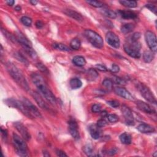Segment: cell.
Here are the masks:
<instances>
[{
	"label": "cell",
	"instance_id": "cell-11",
	"mask_svg": "<svg viewBox=\"0 0 157 157\" xmlns=\"http://www.w3.org/2000/svg\"><path fill=\"white\" fill-rule=\"evenodd\" d=\"M14 127L21 135L22 138L24 139L25 140H30L31 139V135L28 131V130L26 128L24 125L21 122H17L14 123Z\"/></svg>",
	"mask_w": 157,
	"mask_h": 157
},
{
	"label": "cell",
	"instance_id": "cell-6",
	"mask_svg": "<svg viewBox=\"0 0 157 157\" xmlns=\"http://www.w3.org/2000/svg\"><path fill=\"white\" fill-rule=\"evenodd\" d=\"M5 103L9 106L19 110L23 115L27 116L29 119H33L34 118V116L31 114V112L28 111L27 106L22 101H20L19 100L14 99H8L5 101Z\"/></svg>",
	"mask_w": 157,
	"mask_h": 157
},
{
	"label": "cell",
	"instance_id": "cell-40",
	"mask_svg": "<svg viewBox=\"0 0 157 157\" xmlns=\"http://www.w3.org/2000/svg\"><path fill=\"white\" fill-rule=\"evenodd\" d=\"M1 31L2 33L4 35V36H6L7 38H9L10 40L12 41H17L16 39H15V36H13L12 35H11V33H9L8 31H7L6 30H4L3 28H1Z\"/></svg>",
	"mask_w": 157,
	"mask_h": 157
},
{
	"label": "cell",
	"instance_id": "cell-12",
	"mask_svg": "<svg viewBox=\"0 0 157 157\" xmlns=\"http://www.w3.org/2000/svg\"><path fill=\"white\" fill-rule=\"evenodd\" d=\"M23 103L25 104V105L27 106L28 108V111L31 112V114H32L34 117H37L39 118H42V116L41 114V112H39L38 109L31 102L28 100L26 98H23L22 101Z\"/></svg>",
	"mask_w": 157,
	"mask_h": 157
},
{
	"label": "cell",
	"instance_id": "cell-8",
	"mask_svg": "<svg viewBox=\"0 0 157 157\" xmlns=\"http://www.w3.org/2000/svg\"><path fill=\"white\" fill-rule=\"evenodd\" d=\"M145 39L148 48L153 53H156L157 50L156 37L154 33L151 31H147L145 33Z\"/></svg>",
	"mask_w": 157,
	"mask_h": 157
},
{
	"label": "cell",
	"instance_id": "cell-18",
	"mask_svg": "<svg viewBox=\"0 0 157 157\" xmlns=\"http://www.w3.org/2000/svg\"><path fill=\"white\" fill-rule=\"evenodd\" d=\"M63 12L66 15H68V16L71 17L72 19L78 22H82L84 20L82 15L75 11L71 9H65L64 10Z\"/></svg>",
	"mask_w": 157,
	"mask_h": 157
},
{
	"label": "cell",
	"instance_id": "cell-15",
	"mask_svg": "<svg viewBox=\"0 0 157 157\" xmlns=\"http://www.w3.org/2000/svg\"><path fill=\"white\" fill-rule=\"evenodd\" d=\"M114 92L119 95L125 99L130 100V101H134L135 98L133 97L131 94L125 89L122 87H116L114 89Z\"/></svg>",
	"mask_w": 157,
	"mask_h": 157
},
{
	"label": "cell",
	"instance_id": "cell-49",
	"mask_svg": "<svg viewBox=\"0 0 157 157\" xmlns=\"http://www.w3.org/2000/svg\"><path fill=\"white\" fill-rule=\"evenodd\" d=\"M56 153L57 156H61V157H64V156H67L68 155L63 152L61 150H57L56 151Z\"/></svg>",
	"mask_w": 157,
	"mask_h": 157
},
{
	"label": "cell",
	"instance_id": "cell-25",
	"mask_svg": "<svg viewBox=\"0 0 157 157\" xmlns=\"http://www.w3.org/2000/svg\"><path fill=\"white\" fill-rule=\"evenodd\" d=\"M14 57L16 58L18 61L22 63L24 65H25L27 66H29L30 64H29V61H28V60L20 52H15L14 53Z\"/></svg>",
	"mask_w": 157,
	"mask_h": 157
},
{
	"label": "cell",
	"instance_id": "cell-30",
	"mask_svg": "<svg viewBox=\"0 0 157 157\" xmlns=\"http://www.w3.org/2000/svg\"><path fill=\"white\" fill-rule=\"evenodd\" d=\"M87 76H88V79L89 81H95L98 77V73L96 71V69L90 68L88 71Z\"/></svg>",
	"mask_w": 157,
	"mask_h": 157
},
{
	"label": "cell",
	"instance_id": "cell-14",
	"mask_svg": "<svg viewBox=\"0 0 157 157\" xmlns=\"http://www.w3.org/2000/svg\"><path fill=\"white\" fill-rule=\"evenodd\" d=\"M136 105L139 110H140L141 111H143L145 113L149 114H153L156 113L155 110L153 107H152L148 104L145 103V102L143 101H140V100L137 101Z\"/></svg>",
	"mask_w": 157,
	"mask_h": 157
},
{
	"label": "cell",
	"instance_id": "cell-20",
	"mask_svg": "<svg viewBox=\"0 0 157 157\" xmlns=\"http://www.w3.org/2000/svg\"><path fill=\"white\" fill-rule=\"evenodd\" d=\"M120 16L125 19H135L138 17V14L131 11H122L120 10L118 11Z\"/></svg>",
	"mask_w": 157,
	"mask_h": 157
},
{
	"label": "cell",
	"instance_id": "cell-1",
	"mask_svg": "<svg viewBox=\"0 0 157 157\" xmlns=\"http://www.w3.org/2000/svg\"><path fill=\"white\" fill-rule=\"evenodd\" d=\"M31 80L36 86L42 95L52 105L57 104V99L55 95L47 85L43 77L37 73H33L31 76Z\"/></svg>",
	"mask_w": 157,
	"mask_h": 157
},
{
	"label": "cell",
	"instance_id": "cell-21",
	"mask_svg": "<svg viewBox=\"0 0 157 157\" xmlns=\"http://www.w3.org/2000/svg\"><path fill=\"white\" fill-rule=\"evenodd\" d=\"M90 135L94 139H98L101 136V131L99 127L97 125H92L89 128Z\"/></svg>",
	"mask_w": 157,
	"mask_h": 157
},
{
	"label": "cell",
	"instance_id": "cell-29",
	"mask_svg": "<svg viewBox=\"0 0 157 157\" xmlns=\"http://www.w3.org/2000/svg\"><path fill=\"white\" fill-rule=\"evenodd\" d=\"M53 48L61 50V51H65V52H69L71 51V49L68 47L67 45L61 44V43H54L52 44Z\"/></svg>",
	"mask_w": 157,
	"mask_h": 157
},
{
	"label": "cell",
	"instance_id": "cell-43",
	"mask_svg": "<svg viewBox=\"0 0 157 157\" xmlns=\"http://www.w3.org/2000/svg\"><path fill=\"white\" fill-rule=\"evenodd\" d=\"M107 103V104L109 105H110L111 107H114V108H117V107H119L120 106L119 102L118 101H116V100L108 101Z\"/></svg>",
	"mask_w": 157,
	"mask_h": 157
},
{
	"label": "cell",
	"instance_id": "cell-22",
	"mask_svg": "<svg viewBox=\"0 0 157 157\" xmlns=\"http://www.w3.org/2000/svg\"><path fill=\"white\" fill-rule=\"evenodd\" d=\"M70 87L72 89L76 90L80 89L82 86V81L78 78H73L69 81Z\"/></svg>",
	"mask_w": 157,
	"mask_h": 157
},
{
	"label": "cell",
	"instance_id": "cell-50",
	"mask_svg": "<svg viewBox=\"0 0 157 157\" xmlns=\"http://www.w3.org/2000/svg\"><path fill=\"white\" fill-rule=\"evenodd\" d=\"M36 27H37V28L38 29H41L44 27V23L41 20H37L36 22Z\"/></svg>",
	"mask_w": 157,
	"mask_h": 157
},
{
	"label": "cell",
	"instance_id": "cell-26",
	"mask_svg": "<svg viewBox=\"0 0 157 157\" xmlns=\"http://www.w3.org/2000/svg\"><path fill=\"white\" fill-rule=\"evenodd\" d=\"M120 140L122 143L124 144H130L131 143L132 139L130 135L127 133H124L120 136Z\"/></svg>",
	"mask_w": 157,
	"mask_h": 157
},
{
	"label": "cell",
	"instance_id": "cell-2",
	"mask_svg": "<svg viewBox=\"0 0 157 157\" xmlns=\"http://www.w3.org/2000/svg\"><path fill=\"white\" fill-rule=\"evenodd\" d=\"M6 68L11 77L22 89L27 91L30 90V86L25 77L16 66H15L11 62H7L6 65Z\"/></svg>",
	"mask_w": 157,
	"mask_h": 157
},
{
	"label": "cell",
	"instance_id": "cell-37",
	"mask_svg": "<svg viewBox=\"0 0 157 157\" xmlns=\"http://www.w3.org/2000/svg\"><path fill=\"white\" fill-rule=\"evenodd\" d=\"M108 120L111 123H116L119 120V117L116 114H109L107 116Z\"/></svg>",
	"mask_w": 157,
	"mask_h": 157
},
{
	"label": "cell",
	"instance_id": "cell-46",
	"mask_svg": "<svg viewBox=\"0 0 157 157\" xmlns=\"http://www.w3.org/2000/svg\"><path fill=\"white\" fill-rule=\"evenodd\" d=\"M111 71L114 73H117L119 72L120 71V67L115 65V64H113L112 66V68H111Z\"/></svg>",
	"mask_w": 157,
	"mask_h": 157
},
{
	"label": "cell",
	"instance_id": "cell-44",
	"mask_svg": "<svg viewBox=\"0 0 157 157\" xmlns=\"http://www.w3.org/2000/svg\"><path fill=\"white\" fill-rule=\"evenodd\" d=\"M101 111V106L99 104H94L91 107V111L94 113H98Z\"/></svg>",
	"mask_w": 157,
	"mask_h": 157
},
{
	"label": "cell",
	"instance_id": "cell-16",
	"mask_svg": "<svg viewBox=\"0 0 157 157\" xmlns=\"http://www.w3.org/2000/svg\"><path fill=\"white\" fill-rule=\"evenodd\" d=\"M31 95L33 97V98L35 99L39 106L41 108L45 109V110H50L48 104H47L43 98L41 97L40 94H39L36 91H31Z\"/></svg>",
	"mask_w": 157,
	"mask_h": 157
},
{
	"label": "cell",
	"instance_id": "cell-5",
	"mask_svg": "<svg viewBox=\"0 0 157 157\" xmlns=\"http://www.w3.org/2000/svg\"><path fill=\"white\" fill-rule=\"evenodd\" d=\"M124 50L129 56L132 58H139L140 57V50L141 48L140 44L137 42H131L129 41L128 43L124 44Z\"/></svg>",
	"mask_w": 157,
	"mask_h": 157
},
{
	"label": "cell",
	"instance_id": "cell-23",
	"mask_svg": "<svg viewBox=\"0 0 157 157\" xmlns=\"http://www.w3.org/2000/svg\"><path fill=\"white\" fill-rule=\"evenodd\" d=\"M73 63L77 66L82 67L86 64V60L84 57L77 55L73 58Z\"/></svg>",
	"mask_w": 157,
	"mask_h": 157
},
{
	"label": "cell",
	"instance_id": "cell-41",
	"mask_svg": "<svg viewBox=\"0 0 157 157\" xmlns=\"http://www.w3.org/2000/svg\"><path fill=\"white\" fill-rule=\"evenodd\" d=\"M113 83L114 82L116 84H119V85H125L126 84V82L123 78H121L119 77H114L112 79Z\"/></svg>",
	"mask_w": 157,
	"mask_h": 157
},
{
	"label": "cell",
	"instance_id": "cell-9",
	"mask_svg": "<svg viewBox=\"0 0 157 157\" xmlns=\"http://www.w3.org/2000/svg\"><path fill=\"white\" fill-rule=\"evenodd\" d=\"M121 111L125 118V120L126 124L128 125H130V126L134 125H135L134 116H133V112L130 109V108H129L126 105H123L122 107Z\"/></svg>",
	"mask_w": 157,
	"mask_h": 157
},
{
	"label": "cell",
	"instance_id": "cell-24",
	"mask_svg": "<svg viewBox=\"0 0 157 157\" xmlns=\"http://www.w3.org/2000/svg\"><path fill=\"white\" fill-rule=\"evenodd\" d=\"M135 25L133 23H127L121 27V32L123 34H128L135 30Z\"/></svg>",
	"mask_w": 157,
	"mask_h": 157
},
{
	"label": "cell",
	"instance_id": "cell-45",
	"mask_svg": "<svg viewBox=\"0 0 157 157\" xmlns=\"http://www.w3.org/2000/svg\"><path fill=\"white\" fill-rule=\"evenodd\" d=\"M145 7L151 11H152L153 13H154L155 15L156 14L157 9H156V7L155 5H153L152 4H147L145 5Z\"/></svg>",
	"mask_w": 157,
	"mask_h": 157
},
{
	"label": "cell",
	"instance_id": "cell-31",
	"mask_svg": "<svg viewBox=\"0 0 157 157\" xmlns=\"http://www.w3.org/2000/svg\"><path fill=\"white\" fill-rule=\"evenodd\" d=\"M119 3L127 7H130V8H135L138 6V3L136 1H127V0H122V1H119Z\"/></svg>",
	"mask_w": 157,
	"mask_h": 157
},
{
	"label": "cell",
	"instance_id": "cell-51",
	"mask_svg": "<svg viewBox=\"0 0 157 157\" xmlns=\"http://www.w3.org/2000/svg\"><path fill=\"white\" fill-rule=\"evenodd\" d=\"M117 153V149L116 148H114L111 149V151L108 152V153L110 155H115Z\"/></svg>",
	"mask_w": 157,
	"mask_h": 157
},
{
	"label": "cell",
	"instance_id": "cell-53",
	"mask_svg": "<svg viewBox=\"0 0 157 157\" xmlns=\"http://www.w3.org/2000/svg\"><path fill=\"white\" fill-rule=\"evenodd\" d=\"M14 3H15V1H13V0H9V1H6V4L7 5H9V6H13Z\"/></svg>",
	"mask_w": 157,
	"mask_h": 157
},
{
	"label": "cell",
	"instance_id": "cell-13",
	"mask_svg": "<svg viewBox=\"0 0 157 157\" xmlns=\"http://www.w3.org/2000/svg\"><path fill=\"white\" fill-rule=\"evenodd\" d=\"M68 130L70 135L75 139H78L80 138L79 133L78 130V125L77 122L71 119L68 122Z\"/></svg>",
	"mask_w": 157,
	"mask_h": 157
},
{
	"label": "cell",
	"instance_id": "cell-39",
	"mask_svg": "<svg viewBox=\"0 0 157 157\" xmlns=\"http://www.w3.org/2000/svg\"><path fill=\"white\" fill-rule=\"evenodd\" d=\"M36 67L37 68V69H39V70H40L41 72L44 73H49L48 68H47V67L41 63H37Z\"/></svg>",
	"mask_w": 157,
	"mask_h": 157
},
{
	"label": "cell",
	"instance_id": "cell-36",
	"mask_svg": "<svg viewBox=\"0 0 157 157\" xmlns=\"http://www.w3.org/2000/svg\"><path fill=\"white\" fill-rule=\"evenodd\" d=\"M20 21L23 25L27 27H30L31 25V24H32V20H31L30 17L27 16L22 17L20 19Z\"/></svg>",
	"mask_w": 157,
	"mask_h": 157
},
{
	"label": "cell",
	"instance_id": "cell-27",
	"mask_svg": "<svg viewBox=\"0 0 157 157\" xmlns=\"http://www.w3.org/2000/svg\"><path fill=\"white\" fill-rule=\"evenodd\" d=\"M22 48L26 52V53H28L29 55V56H30L31 58H33V59H36V58H37V55L36 52L33 49L32 47L23 45Z\"/></svg>",
	"mask_w": 157,
	"mask_h": 157
},
{
	"label": "cell",
	"instance_id": "cell-3",
	"mask_svg": "<svg viewBox=\"0 0 157 157\" xmlns=\"http://www.w3.org/2000/svg\"><path fill=\"white\" fill-rule=\"evenodd\" d=\"M12 139L15 151L17 154L20 156H28V150L25 139H22L15 133H13Z\"/></svg>",
	"mask_w": 157,
	"mask_h": 157
},
{
	"label": "cell",
	"instance_id": "cell-28",
	"mask_svg": "<svg viewBox=\"0 0 157 157\" xmlns=\"http://www.w3.org/2000/svg\"><path fill=\"white\" fill-rule=\"evenodd\" d=\"M154 53L152 51H145L143 53V59L145 63H151L154 59Z\"/></svg>",
	"mask_w": 157,
	"mask_h": 157
},
{
	"label": "cell",
	"instance_id": "cell-19",
	"mask_svg": "<svg viewBox=\"0 0 157 157\" xmlns=\"http://www.w3.org/2000/svg\"><path fill=\"white\" fill-rule=\"evenodd\" d=\"M138 130L142 133L147 134V133H152L155 132V130L153 127L147 123L140 124L137 128Z\"/></svg>",
	"mask_w": 157,
	"mask_h": 157
},
{
	"label": "cell",
	"instance_id": "cell-52",
	"mask_svg": "<svg viewBox=\"0 0 157 157\" xmlns=\"http://www.w3.org/2000/svg\"><path fill=\"white\" fill-rule=\"evenodd\" d=\"M1 135L3 136V137L4 138H6L7 136V131L6 130H4L2 128H1Z\"/></svg>",
	"mask_w": 157,
	"mask_h": 157
},
{
	"label": "cell",
	"instance_id": "cell-35",
	"mask_svg": "<svg viewBox=\"0 0 157 157\" xmlns=\"http://www.w3.org/2000/svg\"><path fill=\"white\" fill-rule=\"evenodd\" d=\"M86 2H87L88 4H90L91 6L95 7H98V8H100V7H103L104 6V4L99 1L90 0V1H87Z\"/></svg>",
	"mask_w": 157,
	"mask_h": 157
},
{
	"label": "cell",
	"instance_id": "cell-7",
	"mask_svg": "<svg viewBox=\"0 0 157 157\" xmlns=\"http://www.w3.org/2000/svg\"><path fill=\"white\" fill-rule=\"evenodd\" d=\"M137 89L140 93L141 95L143 97V98L146 99L149 103L152 104H156V100L155 97L147 86L143 83H138L136 85Z\"/></svg>",
	"mask_w": 157,
	"mask_h": 157
},
{
	"label": "cell",
	"instance_id": "cell-34",
	"mask_svg": "<svg viewBox=\"0 0 157 157\" xmlns=\"http://www.w3.org/2000/svg\"><path fill=\"white\" fill-rule=\"evenodd\" d=\"M103 14H104V15H106V17H109L111 19H115L117 17V14L112 11V10H110V9H104L103 11Z\"/></svg>",
	"mask_w": 157,
	"mask_h": 157
},
{
	"label": "cell",
	"instance_id": "cell-55",
	"mask_svg": "<svg viewBox=\"0 0 157 157\" xmlns=\"http://www.w3.org/2000/svg\"><path fill=\"white\" fill-rule=\"evenodd\" d=\"M107 112H106V111H103V112H101V115H102V117H107Z\"/></svg>",
	"mask_w": 157,
	"mask_h": 157
},
{
	"label": "cell",
	"instance_id": "cell-42",
	"mask_svg": "<svg viewBox=\"0 0 157 157\" xmlns=\"http://www.w3.org/2000/svg\"><path fill=\"white\" fill-rule=\"evenodd\" d=\"M140 33H138V32H136V33H135L134 34H133L130 39V41L131 42H137L138 41L140 37Z\"/></svg>",
	"mask_w": 157,
	"mask_h": 157
},
{
	"label": "cell",
	"instance_id": "cell-17",
	"mask_svg": "<svg viewBox=\"0 0 157 157\" xmlns=\"http://www.w3.org/2000/svg\"><path fill=\"white\" fill-rule=\"evenodd\" d=\"M15 37L17 41H18L22 46L25 45L32 47V44H31V42L28 40L27 37H26L21 32H20V31H16V32H15Z\"/></svg>",
	"mask_w": 157,
	"mask_h": 157
},
{
	"label": "cell",
	"instance_id": "cell-48",
	"mask_svg": "<svg viewBox=\"0 0 157 157\" xmlns=\"http://www.w3.org/2000/svg\"><path fill=\"white\" fill-rule=\"evenodd\" d=\"M96 68H97V69L101 71H107V68L103 65H101V64H98L96 65Z\"/></svg>",
	"mask_w": 157,
	"mask_h": 157
},
{
	"label": "cell",
	"instance_id": "cell-54",
	"mask_svg": "<svg viewBox=\"0 0 157 157\" xmlns=\"http://www.w3.org/2000/svg\"><path fill=\"white\" fill-rule=\"evenodd\" d=\"M22 9L21 7L20 6H16L15 7V10L17 11H20Z\"/></svg>",
	"mask_w": 157,
	"mask_h": 157
},
{
	"label": "cell",
	"instance_id": "cell-4",
	"mask_svg": "<svg viewBox=\"0 0 157 157\" xmlns=\"http://www.w3.org/2000/svg\"><path fill=\"white\" fill-rule=\"evenodd\" d=\"M84 35L92 45L98 49L103 48L104 45L103 39L95 31L91 30H86L84 31Z\"/></svg>",
	"mask_w": 157,
	"mask_h": 157
},
{
	"label": "cell",
	"instance_id": "cell-47",
	"mask_svg": "<svg viewBox=\"0 0 157 157\" xmlns=\"http://www.w3.org/2000/svg\"><path fill=\"white\" fill-rule=\"evenodd\" d=\"M106 124H107V122L104 119H100L97 122L98 127H99V128L104 127Z\"/></svg>",
	"mask_w": 157,
	"mask_h": 157
},
{
	"label": "cell",
	"instance_id": "cell-38",
	"mask_svg": "<svg viewBox=\"0 0 157 157\" xmlns=\"http://www.w3.org/2000/svg\"><path fill=\"white\" fill-rule=\"evenodd\" d=\"M84 151L88 156L93 155V147L90 144H87L84 147Z\"/></svg>",
	"mask_w": 157,
	"mask_h": 157
},
{
	"label": "cell",
	"instance_id": "cell-56",
	"mask_svg": "<svg viewBox=\"0 0 157 157\" xmlns=\"http://www.w3.org/2000/svg\"><path fill=\"white\" fill-rule=\"evenodd\" d=\"M30 3L32 5H36L37 3V1H35V0H32V1H30Z\"/></svg>",
	"mask_w": 157,
	"mask_h": 157
},
{
	"label": "cell",
	"instance_id": "cell-32",
	"mask_svg": "<svg viewBox=\"0 0 157 157\" xmlns=\"http://www.w3.org/2000/svg\"><path fill=\"white\" fill-rule=\"evenodd\" d=\"M71 48L73 50H78L81 48V42L79 39L77 38H74L72 39L70 42Z\"/></svg>",
	"mask_w": 157,
	"mask_h": 157
},
{
	"label": "cell",
	"instance_id": "cell-33",
	"mask_svg": "<svg viewBox=\"0 0 157 157\" xmlns=\"http://www.w3.org/2000/svg\"><path fill=\"white\" fill-rule=\"evenodd\" d=\"M102 84L109 90H112L113 88V82L112 80L109 79V78H106V79H104Z\"/></svg>",
	"mask_w": 157,
	"mask_h": 157
},
{
	"label": "cell",
	"instance_id": "cell-10",
	"mask_svg": "<svg viewBox=\"0 0 157 157\" xmlns=\"http://www.w3.org/2000/svg\"><path fill=\"white\" fill-rule=\"evenodd\" d=\"M106 42L114 48H119L120 45V39L117 35L112 31H109L106 35Z\"/></svg>",
	"mask_w": 157,
	"mask_h": 157
}]
</instances>
